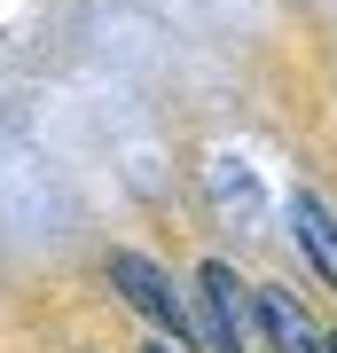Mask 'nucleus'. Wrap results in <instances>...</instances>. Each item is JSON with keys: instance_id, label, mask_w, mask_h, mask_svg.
I'll use <instances>...</instances> for the list:
<instances>
[{"instance_id": "5", "label": "nucleus", "mask_w": 337, "mask_h": 353, "mask_svg": "<svg viewBox=\"0 0 337 353\" xmlns=\"http://www.w3.org/2000/svg\"><path fill=\"white\" fill-rule=\"evenodd\" d=\"M141 353H181V345H173V338H150V345H141Z\"/></svg>"}, {"instance_id": "4", "label": "nucleus", "mask_w": 337, "mask_h": 353, "mask_svg": "<svg viewBox=\"0 0 337 353\" xmlns=\"http://www.w3.org/2000/svg\"><path fill=\"white\" fill-rule=\"evenodd\" d=\"M290 243H298V252H306V267L337 290V212H329L314 189H298V196H290Z\"/></svg>"}, {"instance_id": "2", "label": "nucleus", "mask_w": 337, "mask_h": 353, "mask_svg": "<svg viewBox=\"0 0 337 353\" xmlns=\"http://www.w3.org/2000/svg\"><path fill=\"white\" fill-rule=\"evenodd\" d=\"M243 283H236V267H227V259H204L196 267V314H204V338H212V353H251L243 345Z\"/></svg>"}, {"instance_id": "3", "label": "nucleus", "mask_w": 337, "mask_h": 353, "mask_svg": "<svg viewBox=\"0 0 337 353\" xmlns=\"http://www.w3.org/2000/svg\"><path fill=\"white\" fill-rule=\"evenodd\" d=\"M251 322L275 338V353H329V338L306 322V306L290 299V290H275V283H267V290H251Z\"/></svg>"}, {"instance_id": "1", "label": "nucleus", "mask_w": 337, "mask_h": 353, "mask_svg": "<svg viewBox=\"0 0 337 353\" xmlns=\"http://www.w3.org/2000/svg\"><path fill=\"white\" fill-rule=\"evenodd\" d=\"M110 290H118V299H125V306H134L141 322L157 330V338H173V345H188V338L204 330V322H196V314L181 306L173 275H165V267H157L150 252H110Z\"/></svg>"}]
</instances>
